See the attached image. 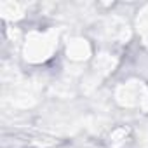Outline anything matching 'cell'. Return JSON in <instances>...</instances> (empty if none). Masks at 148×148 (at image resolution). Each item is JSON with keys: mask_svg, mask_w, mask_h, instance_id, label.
Instances as JSON below:
<instances>
[]
</instances>
